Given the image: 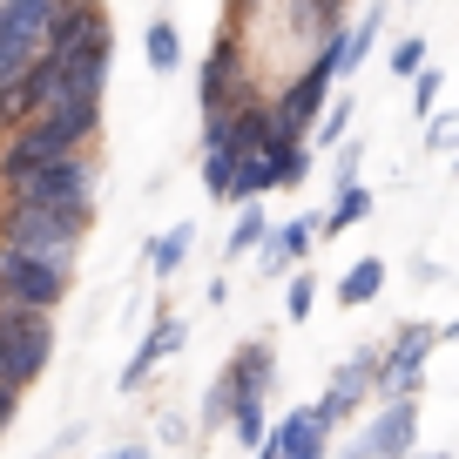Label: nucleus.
Returning a JSON list of instances; mask_svg holds the SVG:
<instances>
[{
    "label": "nucleus",
    "instance_id": "bb28decb",
    "mask_svg": "<svg viewBox=\"0 0 459 459\" xmlns=\"http://www.w3.org/2000/svg\"><path fill=\"white\" fill-rule=\"evenodd\" d=\"M419 68H426V41H419V34H405V41L392 48V74H399V82H412Z\"/></svg>",
    "mask_w": 459,
    "mask_h": 459
},
{
    "label": "nucleus",
    "instance_id": "39448f33",
    "mask_svg": "<svg viewBox=\"0 0 459 459\" xmlns=\"http://www.w3.org/2000/svg\"><path fill=\"white\" fill-rule=\"evenodd\" d=\"M453 331L446 325H426V317H412V325L392 331V344L378 351V372L372 385L385 392V399H419V385H426V359H432V344H446Z\"/></svg>",
    "mask_w": 459,
    "mask_h": 459
},
{
    "label": "nucleus",
    "instance_id": "f257e3e1",
    "mask_svg": "<svg viewBox=\"0 0 459 459\" xmlns=\"http://www.w3.org/2000/svg\"><path fill=\"white\" fill-rule=\"evenodd\" d=\"M95 129H101V101H48L34 122H21L14 135H0V189L21 183V176L41 169V162L82 156Z\"/></svg>",
    "mask_w": 459,
    "mask_h": 459
},
{
    "label": "nucleus",
    "instance_id": "473e14b6",
    "mask_svg": "<svg viewBox=\"0 0 459 459\" xmlns=\"http://www.w3.org/2000/svg\"><path fill=\"white\" fill-rule=\"evenodd\" d=\"M101 459H149V446H108Z\"/></svg>",
    "mask_w": 459,
    "mask_h": 459
},
{
    "label": "nucleus",
    "instance_id": "dca6fc26",
    "mask_svg": "<svg viewBox=\"0 0 459 459\" xmlns=\"http://www.w3.org/2000/svg\"><path fill=\"white\" fill-rule=\"evenodd\" d=\"M311 237H317V223H311V216H290V223H271V230H264V244H257L264 271L277 277V271H290V264H304Z\"/></svg>",
    "mask_w": 459,
    "mask_h": 459
},
{
    "label": "nucleus",
    "instance_id": "20e7f679",
    "mask_svg": "<svg viewBox=\"0 0 459 459\" xmlns=\"http://www.w3.org/2000/svg\"><path fill=\"white\" fill-rule=\"evenodd\" d=\"M55 365V311H0V385H34Z\"/></svg>",
    "mask_w": 459,
    "mask_h": 459
},
{
    "label": "nucleus",
    "instance_id": "412c9836",
    "mask_svg": "<svg viewBox=\"0 0 459 459\" xmlns=\"http://www.w3.org/2000/svg\"><path fill=\"white\" fill-rule=\"evenodd\" d=\"M223 426H230V439L244 446V453H257V446H264V432H271V419H264V399H237Z\"/></svg>",
    "mask_w": 459,
    "mask_h": 459
},
{
    "label": "nucleus",
    "instance_id": "f3484780",
    "mask_svg": "<svg viewBox=\"0 0 459 459\" xmlns=\"http://www.w3.org/2000/svg\"><path fill=\"white\" fill-rule=\"evenodd\" d=\"M365 216H372V189L351 176V183H338V196H331V210H325V223H317V230H331V237H338V230L365 223Z\"/></svg>",
    "mask_w": 459,
    "mask_h": 459
},
{
    "label": "nucleus",
    "instance_id": "aec40b11",
    "mask_svg": "<svg viewBox=\"0 0 459 459\" xmlns=\"http://www.w3.org/2000/svg\"><path fill=\"white\" fill-rule=\"evenodd\" d=\"M189 244H196V230H189V223L162 230L156 244H149V271H156V277H176V271H183V257H189Z\"/></svg>",
    "mask_w": 459,
    "mask_h": 459
},
{
    "label": "nucleus",
    "instance_id": "f8f14e48",
    "mask_svg": "<svg viewBox=\"0 0 459 459\" xmlns=\"http://www.w3.org/2000/svg\"><path fill=\"white\" fill-rule=\"evenodd\" d=\"M325 95H331V68H325V55H317L311 68H304L298 82H290L284 95L271 101V115L284 122V135H304V129L317 122V108H325Z\"/></svg>",
    "mask_w": 459,
    "mask_h": 459
},
{
    "label": "nucleus",
    "instance_id": "9b49d317",
    "mask_svg": "<svg viewBox=\"0 0 459 459\" xmlns=\"http://www.w3.org/2000/svg\"><path fill=\"white\" fill-rule=\"evenodd\" d=\"M183 338H189V325H183L176 311H162L156 325H149V338L135 344V359L122 365V378H115V385H122V392H143L149 378H156V365H169V359H176V344H183Z\"/></svg>",
    "mask_w": 459,
    "mask_h": 459
},
{
    "label": "nucleus",
    "instance_id": "4be33fe9",
    "mask_svg": "<svg viewBox=\"0 0 459 459\" xmlns=\"http://www.w3.org/2000/svg\"><path fill=\"white\" fill-rule=\"evenodd\" d=\"M143 55H149V68H156V74H176V68H183V34H176V21H149Z\"/></svg>",
    "mask_w": 459,
    "mask_h": 459
},
{
    "label": "nucleus",
    "instance_id": "cd10ccee",
    "mask_svg": "<svg viewBox=\"0 0 459 459\" xmlns=\"http://www.w3.org/2000/svg\"><path fill=\"white\" fill-rule=\"evenodd\" d=\"M439 82H446L439 68H419V74H412V108H419V115H439Z\"/></svg>",
    "mask_w": 459,
    "mask_h": 459
},
{
    "label": "nucleus",
    "instance_id": "c85d7f7f",
    "mask_svg": "<svg viewBox=\"0 0 459 459\" xmlns=\"http://www.w3.org/2000/svg\"><path fill=\"white\" fill-rule=\"evenodd\" d=\"M325 122H317V143H344V129H351V101H338V108H317Z\"/></svg>",
    "mask_w": 459,
    "mask_h": 459
},
{
    "label": "nucleus",
    "instance_id": "7c9ffc66",
    "mask_svg": "<svg viewBox=\"0 0 459 459\" xmlns=\"http://www.w3.org/2000/svg\"><path fill=\"white\" fill-rule=\"evenodd\" d=\"M14 412H21V392H14V385H0V432L14 426Z\"/></svg>",
    "mask_w": 459,
    "mask_h": 459
},
{
    "label": "nucleus",
    "instance_id": "ddd939ff",
    "mask_svg": "<svg viewBox=\"0 0 459 459\" xmlns=\"http://www.w3.org/2000/svg\"><path fill=\"white\" fill-rule=\"evenodd\" d=\"M372 372H378V351H359L351 365H338V372H331V385H325V399L311 405V419H317V426H338V419H351V405L372 392Z\"/></svg>",
    "mask_w": 459,
    "mask_h": 459
},
{
    "label": "nucleus",
    "instance_id": "423d86ee",
    "mask_svg": "<svg viewBox=\"0 0 459 459\" xmlns=\"http://www.w3.org/2000/svg\"><path fill=\"white\" fill-rule=\"evenodd\" d=\"M68 277H74V271H61V264L21 257V250H0V311H61Z\"/></svg>",
    "mask_w": 459,
    "mask_h": 459
},
{
    "label": "nucleus",
    "instance_id": "f03ea898",
    "mask_svg": "<svg viewBox=\"0 0 459 459\" xmlns=\"http://www.w3.org/2000/svg\"><path fill=\"white\" fill-rule=\"evenodd\" d=\"M82 216L68 210H34V203H0V250H21V257H41L74 271V250H82Z\"/></svg>",
    "mask_w": 459,
    "mask_h": 459
},
{
    "label": "nucleus",
    "instance_id": "393cba45",
    "mask_svg": "<svg viewBox=\"0 0 459 459\" xmlns=\"http://www.w3.org/2000/svg\"><path fill=\"white\" fill-rule=\"evenodd\" d=\"M230 162H237V156H223V149H203V189H210L216 203H230Z\"/></svg>",
    "mask_w": 459,
    "mask_h": 459
},
{
    "label": "nucleus",
    "instance_id": "72a5a7b5",
    "mask_svg": "<svg viewBox=\"0 0 459 459\" xmlns=\"http://www.w3.org/2000/svg\"><path fill=\"white\" fill-rule=\"evenodd\" d=\"M412 459H446V453H412Z\"/></svg>",
    "mask_w": 459,
    "mask_h": 459
},
{
    "label": "nucleus",
    "instance_id": "c756f323",
    "mask_svg": "<svg viewBox=\"0 0 459 459\" xmlns=\"http://www.w3.org/2000/svg\"><path fill=\"white\" fill-rule=\"evenodd\" d=\"M426 143L432 149H453V115H426Z\"/></svg>",
    "mask_w": 459,
    "mask_h": 459
},
{
    "label": "nucleus",
    "instance_id": "a211bd4d",
    "mask_svg": "<svg viewBox=\"0 0 459 459\" xmlns=\"http://www.w3.org/2000/svg\"><path fill=\"white\" fill-rule=\"evenodd\" d=\"M264 230H271L264 203H237V223H230V237H223V257L237 264L244 250H257V244H264Z\"/></svg>",
    "mask_w": 459,
    "mask_h": 459
},
{
    "label": "nucleus",
    "instance_id": "6ab92c4d",
    "mask_svg": "<svg viewBox=\"0 0 459 459\" xmlns=\"http://www.w3.org/2000/svg\"><path fill=\"white\" fill-rule=\"evenodd\" d=\"M378 290H385V264H378V257H359L351 271H344V284H338V304L351 311V304H372Z\"/></svg>",
    "mask_w": 459,
    "mask_h": 459
},
{
    "label": "nucleus",
    "instance_id": "4468645a",
    "mask_svg": "<svg viewBox=\"0 0 459 459\" xmlns=\"http://www.w3.org/2000/svg\"><path fill=\"white\" fill-rule=\"evenodd\" d=\"M101 0H55V14H48V28H41V55H61V48H74L82 34H95L101 28Z\"/></svg>",
    "mask_w": 459,
    "mask_h": 459
},
{
    "label": "nucleus",
    "instance_id": "b1692460",
    "mask_svg": "<svg viewBox=\"0 0 459 459\" xmlns=\"http://www.w3.org/2000/svg\"><path fill=\"white\" fill-rule=\"evenodd\" d=\"M230 399H237V385H230V372H216L210 392H203V426H223V419H230Z\"/></svg>",
    "mask_w": 459,
    "mask_h": 459
},
{
    "label": "nucleus",
    "instance_id": "1a4fd4ad",
    "mask_svg": "<svg viewBox=\"0 0 459 459\" xmlns=\"http://www.w3.org/2000/svg\"><path fill=\"white\" fill-rule=\"evenodd\" d=\"M237 101H250V82H244V48L223 34V41L210 48V61H203V115H223V108H237Z\"/></svg>",
    "mask_w": 459,
    "mask_h": 459
},
{
    "label": "nucleus",
    "instance_id": "2f4dec72",
    "mask_svg": "<svg viewBox=\"0 0 459 459\" xmlns=\"http://www.w3.org/2000/svg\"><path fill=\"white\" fill-rule=\"evenodd\" d=\"M351 176H359V143L338 149V183H351Z\"/></svg>",
    "mask_w": 459,
    "mask_h": 459
},
{
    "label": "nucleus",
    "instance_id": "f704fd0d",
    "mask_svg": "<svg viewBox=\"0 0 459 459\" xmlns=\"http://www.w3.org/2000/svg\"><path fill=\"white\" fill-rule=\"evenodd\" d=\"M344 459H351V453H344Z\"/></svg>",
    "mask_w": 459,
    "mask_h": 459
},
{
    "label": "nucleus",
    "instance_id": "6e6552de",
    "mask_svg": "<svg viewBox=\"0 0 459 459\" xmlns=\"http://www.w3.org/2000/svg\"><path fill=\"white\" fill-rule=\"evenodd\" d=\"M412 453H419V399H385L372 426L359 432L351 459H412Z\"/></svg>",
    "mask_w": 459,
    "mask_h": 459
},
{
    "label": "nucleus",
    "instance_id": "7ed1b4c3",
    "mask_svg": "<svg viewBox=\"0 0 459 459\" xmlns=\"http://www.w3.org/2000/svg\"><path fill=\"white\" fill-rule=\"evenodd\" d=\"M7 203H34V210H68V216H95V162L88 156H61L28 169L21 183H7Z\"/></svg>",
    "mask_w": 459,
    "mask_h": 459
},
{
    "label": "nucleus",
    "instance_id": "9d476101",
    "mask_svg": "<svg viewBox=\"0 0 459 459\" xmlns=\"http://www.w3.org/2000/svg\"><path fill=\"white\" fill-rule=\"evenodd\" d=\"M257 459H331V426H317L311 405H298L290 419H277V426L264 432Z\"/></svg>",
    "mask_w": 459,
    "mask_h": 459
},
{
    "label": "nucleus",
    "instance_id": "2eb2a0df",
    "mask_svg": "<svg viewBox=\"0 0 459 459\" xmlns=\"http://www.w3.org/2000/svg\"><path fill=\"white\" fill-rule=\"evenodd\" d=\"M223 372H230V385H237V399H271V385H277V351H271L264 338H250L244 351L223 365ZM237 399H230V405H237Z\"/></svg>",
    "mask_w": 459,
    "mask_h": 459
},
{
    "label": "nucleus",
    "instance_id": "0eeeda50",
    "mask_svg": "<svg viewBox=\"0 0 459 459\" xmlns=\"http://www.w3.org/2000/svg\"><path fill=\"white\" fill-rule=\"evenodd\" d=\"M48 14H55V0H0V82H21L41 61Z\"/></svg>",
    "mask_w": 459,
    "mask_h": 459
},
{
    "label": "nucleus",
    "instance_id": "5701e85b",
    "mask_svg": "<svg viewBox=\"0 0 459 459\" xmlns=\"http://www.w3.org/2000/svg\"><path fill=\"white\" fill-rule=\"evenodd\" d=\"M338 14H344V0H298V21H304V41H325L331 28H338Z\"/></svg>",
    "mask_w": 459,
    "mask_h": 459
},
{
    "label": "nucleus",
    "instance_id": "a878e982",
    "mask_svg": "<svg viewBox=\"0 0 459 459\" xmlns=\"http://www.w3.org/2000/svg\"><path fill=\"white\" fill-rule=\"evenodd\" d=\"M311 304H317V284H311V271H298V277H290V290H284V317H290V325H304Z\"/></svg>",
    "mask_w": 459,
    "mask_h": 459
}]
</instances>
